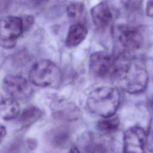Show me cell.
Wrapping results in <instances>:
<instances>
[{
	"label": "cell",
	"instance_id": "cell-1",
	"mask_svg": "<svg viewBox=\"0 0 153 153\" xmlns=\"http://www.w3.org/2000/svg\"><path fill=\"white\" fill-rule=\"evenodd\" d=\"M117 65L112 79L124 91L136 94L142 92L148 82V74L145 68L133 57L115 56Z\"/></svg>",
	"mask_w": 153,
	"mask_h": 153
},
{
	"label": "cell",
	"instance_id": "cell-2",
	"mask_svg": "<svg viewBox=\"0 0 153 153\" xmlns=\"http://www.w3.org/2000/svg\"><path fill=\"white\" fill-rule=\"evenodd\" d=\"M120 102V94L115 87H101L92 91L88 96L87 105L94 114L104 118L112 117Z\"/></svg>",
	"mask_w": 153,
	"mask_h": 153
},
{
	"label": "cell",
	"instance_id": "cell-3",
	"mask_svg": "<svg viewBox=\"0 0 153 153\" xmlns=\"http://www.w3.org/2000/svg\"><path fill=\"white\" fill-rule=\"evenodd\" d=\"M114 37V53L115 56L133 57L135 51L139 50L143 42L141 32L136 27L120 25L113 30Z\"/></svg>",
	"mask_w": 153,
	"mask_h": 153
},
{
	"label": "cell",
	"instance_id": "cell-4",
	"mask_svg": "<svg viewBox=\"0 0 153 153\" xmlns=\"http://www.w3.org/2000/svg\"><path fill=\"white\" fill-rule=\"evenodd\" d=\"M61 72L58 66L48 60L36 62L29 71L30 81L34 85L46 87L57 84L61 79Z\"/></svg>",
	"mask_w": 153,
	"mask_h": 153
},
{
	"label": "cell",
	"instance_id": "cell-5",
	"mask_svg": "<svg viewBox=\"0 0 153 153\" xmlns=\"http://www.w3.org/2000/svg\"><path fill=\"white\" fill-rule=\"evenodd\" d=\"M117 58L113 54L105 51H97L91 54L89 66L92 74L99 78H111L115 72Z\"/></svg>",
	"mask_w": 153,
	"mask_h": 153
},
{
	"label": "cell",
	"instance_id": "cell-6",
	"mask_svg": "<svg viewBox=\"0 0 153 153\" xmlns=\"http://www.w3.org/2000/svg\"><path fill=\"white\" fill-rule=\"evenodd\" d=\"M79 145L83 153H115L114 142L106 134L86 133L79 139Z\"/></svg>",
	"mask_w": 153,
	"mask_h": 153
},
{
	"label": "cell",
	"instance_id": "cell-7",
	"mask_svg": "<svg viewBox=\"0 0 153 153\" xmlns=\"http://www.w3.org/2000/svg\"><path fill=\"white\" fill-rule=\"evenodd\" d=\"M24 29L23 20L21 17L7 16L2 19L0 25L1 47L7 49L14 47Z\"/></svg>",
	"mask_w": 153,
	"mask_h": 153
},
{
	"label": "cell",
	"instance_id": "cell-8",
	"mask_svg": "<svg viewBox=\"0 0 153 153\" xmlns=\"http://www.w3.org/2000/svg\"><path fill=\"white\" fill-rule=\"evenodd\" d=\"M4 91L15 100L27 99L32 93V89L28 81L23 76L17 75L6 76L2 82Z\"/></svg>",
	"mask_w": 153,
	"mask_h": 153
},
{
	"label": "cell",
	"instance_id": "cell-9",
	"mask_svg": "<svg viewBox=\"0 0 153 153\" xmlns=\"http://www.w3.org/2000/svg\"><path fill=\"white\" fill-rule=\"evenodd\" d=\"M123 141L124 153H144L146 134L142 128L132 127L125 131Z\"/></svg>",
	"mask_w": 153,
	"mask_h": 153
},
{
	"label": "cell",
	"instance_id": "cell-10",
	"mask_svg": "<svg viewBox=\"0 0 153 153\" xmlns=\"http://www.w3.org/2000/svg\"><path fill=\"white\" fill-rule=\"evenodd\" d=\"M91 15L94 25L100 29H105L112 25L117 12L108 2H101L92 8Z\"/></svg>",
	"mask_w": 153,
	"mask_h": 153
},
{
	"label": "cell",
	"instance_id": "cell-11",
	"mask_svg": "<svg viewBox=\"0 0 153 153\" xmlns=\"http://www.w3.org/2000/svg\"><path fill=\"white\" fill-rule=\"evenodd\" d=\"M87 29L82 23H77L71 26L66 38V45L69 48L76 47L86 38Z\"/></svg>",
	"mask_w": 153,
	"mask_h": 153
},
{
	"label": "cell",
	"instance_id": "cell-12",
	"mask_svg": "<svg viewBox=\"0 0 153 153\" xmlns=\"http://www.w3.org/2000/svg\"><path fill=\"white\" fill-rule=\"evenodd\" d=\"M54 115L59 119L72 121L76 120L79 115V112L77 107L72 103L67 102H60L56 106Z\"/></svg>",
	"mask_w": 153,
	"mask_h": 153
},
{
	"label": "cell",
	"instance_id": "cell-13",
	"mask_svg": "<svg viewBox=\"0 0 153 153\" xmlns=\"http://www.w3.org/2000/svg\"><path fill=\"white\" fill-rule=\"evenodd\" d=\"M71 134L68 128L59 127L51 130L48 134V139L55 147L63 148L68 145Z\"/></svg>",
	"mask_w": 153,
	"mask_h": 153
},
{
	"label": "cell",
	"instance_id": "cell-14",
	"mask_svg": "<svg viewBox=\"0 0 153 153\" xmlns=\"http://www.w3.org/2000/svg\"><path fill=\"white\" fill-rule=\"evenodd\" d=\"M20 112L17 102L13 98H2L1 101V116L5 120L16 118Z\"/></svg>",
	"mask_w": 153,
	"mask_h": 153
},
{
	"label": "cell",
	"instance_id": "cell-15",
	"mask_svg": "<svg viewBox=\"0 0 153 153\" xmlns=\"http://www.w3.org/2000/svg\"><path fill=\"white\" fill-rule=\"evenodd\" d=\"M42 111L35 106L26 108L21 114L19 121L24 126H28L38 120L42 116Z\"/></svg>",
	"mask_w": 153,
	"mask_h": 153
},
{
	"label": "cell",
	"instance_id": "cell-16",
	"mask_svg": "<svg viewBox=\"0 0 153 153\" xmlns=\"http://www.w3.org/2000/svg\"><path fill=\"white\" fill-rule=\"evenodd\" d=\"M120 126V120L117 117L105 118L98 121L97 128L104 134H110L117 131Z\"/></svg>",
	"mask_w": 153,
	"mask_h": 153
},
{
	"label": "cell",
	"instance_id": "cell-17",
	"mask_svg": "<svg viewBox=\"0 0 153 153\" xmlns=\"http://www.w3.org/2000/svg\"><path fill=\"white\" fill-rule=\"evenodd\" d=\"M66 11L69 17L74 20H78L83 16L84 5L81 2H73L68 5Z\"/></svg>",
	"mask_w": 153,
	"mask_h": 153
},
{
	"label": "cell",
	"instance_id": "cell-18",
	"mask_svg": "<svg viewBox=\"0 0 153 153\" xmlns=\"http://www.w3.org/2000/svg\"><path fill=\"white\" fill-rule=\"evenodd\" d=\"M146 145L149 151L153 153V119L150 123L148 134H146Z\"/></svg>",
	"mask_w": 153,
	"mask_h": 153
},
{
	"label": "cell",
	"instance_id": "cell-19",
	"mask_svg": "<svg viewBox=\"0 0 153 153\" xmlns=\"http://www.w3.org/2000/svg\"><path fill=\"white\" fill-rule=\"evenodd\" d=\"M146 14L151 18H153V0H148L146 5Z\"/></svg>",
	"mask_w": 153,
	"mask_h": 153
},
{
	"label": "cell",
	"instance_id": "cell-20",
	"mask_svg": "<svg viewBox=\"0 0 153 153\" xmlns=\"http://www.w3.org/2000/svg\"><path fill=\"white\" fill-rule=\"evenodd\" d=\"M1 142L2 141L4 137L6 135V129L5 127L3 126H1Z\"/></svg>",
	"mask_w": 153,
	"mask_h": 153
},
{
	"label": "cell",
	"instance_id": "cell-21",
	"mask_svg": "<svg viewBox=\"0 0 153 153\" xmlns=\"http://www.w3.org/2000/svg\"><path fill=\"white\" fill-rule=\"evenodd\" d=\"M68 153H80V151H79V150L78 149V148L76 146H73L70 149V150H69Z\"/></svg>",
	"mask_w": 153,
	"mask_h": 153
},
{
	"label": "cell",
	"instance_id": "cell-22",
	"mask_svg": "<svg viewBox=\"0 0 153 153\" xmlns=\"http://www.w3.org/2000/svg\"><path fill=\"white\" fill-rule=\"evenodd\" d=\"M149 105H150V106L153 109V97L150 100V102H149Z\"/></svg>",
	"mask_w": 153,
	"mask_h": 153
}]
</instances>
